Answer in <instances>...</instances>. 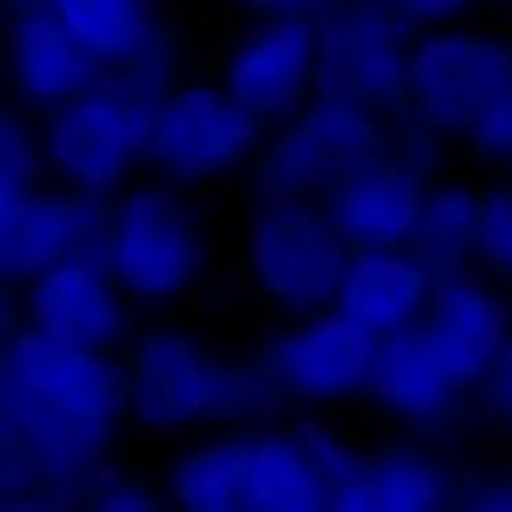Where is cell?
<instances>
[{
  "instance_id": "obj_1",
  "label": "cell",
  "mask_w": 512,
  "mask_h": 512,
  "mask_svg": "<svg viewBox=\"0 0 512 512\" xmlns=\"http://www.w3.org/2000/svg\"><path fill=\"white\" fill-rule=\"evenodd\" d=\"M128 418V376L116 351L58 343L34 327L0 347V504L58 512L108 459Z\"/></svg>"
},
{
  "instance_id": "obj_2",
  "label": "cell",
  "mask_w": 512,
  "mask_h": 512,
  "mask_svg": "<svg viewBox=\"0 0 512 512\" xmlns=\"http://www.w3.org/2000/svg\"><path fill=\"white\" fill-rule=\"evenodd\" d=\"M128 422L149 434L256 430L285 405L265 356L232 360L178 327L145 331L124 360Z\"/></svg>"
},
{
  "instance_id": "obj_3",
  "label": "cell",
  "mask_w": 512,
  "mask_h": 512,
  "mask_svg": "<svg viewBox=\"0 0 512 512\" xmlns=\"http://www.w3.org/2000/svg\"><path fill=\"white\" fill-rule=\"evenodd\" d=\"M174 87V62L104 75L75 100L50 108L42 128L46 174L95 199H116L149 166V124L157 100Z\"/></svg>"
},
{
  "instance_id": "obj_4",
  "label": "cell",
  "mask_w": 512,
  "mask_h": 512,
  "mask_svg": "<svg viewBox=\"0 0 512 512\" xmlns=\"http://www.w3.org/2000/svg\"><path fill=\"white\" fill-rule=\"evenodd\" d=\"M389 120L360 100L318 91L290 120L273 124L252 162V190L285 199H327L331 190L389 149Z\"/></svg>"
},
{
  "instance_id": "obj_5",
  "label": "cell",
  "mask_w": 512,
  "mask_h": 512,
  "mask_svg": "<svg viewBox=\"0 0 512 512\" xmlns=\"http://www.w3.org/2000/svg\"><path fill=\"white\" fill-rule=\"evenodd\" d=\"M104 261L137 306H166L195 290L207 265V240L182 186L166 178L124 186L112 199Z\"/></svg>"
},
{
  "instance_id": "obj_6",
  "label": "cell",
  "mask_w": 512,
  "mask_h": 512,
  "mask_svg": "<svg viewBox=\"0 0 512 512\" xmlns=\"http://www.w3.org/2000/svg\"><path fill=\"white\" fill-rule=\"evenodd\" d=\"M351 244L335 228L323 199L261 195L244 232L248 277L281 314H310L335 306Z\"/></svg>"
},
{
  "instance_id": "obj_7",
  "label": "cell",
  "mask_w": 512,
  "mask_h": 512,
  "mask_svg": "<svg viewBox=\"0 0 512 512\" xmlns=\"http://www.w3.org/2000/svg\"><path fill=\"white\" fill-rule=\"evenodd\" d=\"M269 128L223 83H174L153 108L149 170L174 186H203L252 170Z\"/></svg>"
},
{
  "instance_id": "obj_8",
  "label": "cell",
  "mask_w": 512,
  "mask_h": 512,
  "mask_svg": "<svg viewBox=\"0 0 512 512\" xmlns=\"http://www.w3.org/2000/svg\"><path fill=\"white\" fill-rule=\"evenodd\" d=\"M413 29L389 0H335L318 13V91L347 95L384 116L409 108Z\"/></svg>"
},
{
  "instance_id": "obj_9",
  "label": "cell",
  "mask_w": 512,
  "mask_h": 512,
  "mask_svg": "<svg viewBox=\"0 0 512 512\" xmlns=\"http://www.w3.org/2000/svg\"><path fill=\"white\" fill-rule=\"evenodd\" d=\"M512 87V42L488 29H418L409 62V108L442 137H467Z\"/></svg>"
},
{
  "instance_id": "obj_10",
  "label": "cell",
  "mask_w": 512,
  "mask_h": 512,
  "mask_svg": "<svg viewBox=\"0 0 512 512\" xmlns=\"http://www.w3.org/2000/svg\"><path fill=\"white\" fill-rule=\"evenodd\" d=\"M380 335L360 327L339 306L294 314L261 351L273 380L290 405H343L351 397H368V380L376 364Z\"/></svg>"
},
{
  "instance_id": "obj_11",
  "label": "cell",
  "mask_w": 512,
  "mask_h": 512,
  "mask_svg": "<svg viewBox=\"0 0 512 512\" xmlns=\"http://www.w3.org/2000/svg\"><path fill=\"white\" fill-rule=\"evenodd\" d=\"M219 83L265 128L318 95V17H261L223 58Z\"/></svg>"
},
{
  "instance_id": "obj_12",
  "label": "cell",
  "mask_w": 512,
  "mask_h": 512,
  "mask_svg": "<svg viewBox=\"0 0 512 512\" xmlns=\"http://www.w3.org/2000/svg\"><path fill=\"white\" fill-rule=\"evenodd\" d=\"M128 306L133 298L95 252L67 256L21 285V323L75 347L116 351L128 335Z\"/></svg>"
},
{
  "instance_id": "obj_13",
  "label": "cell",
  "mask_w": 512,
  "mask_h": 512,
  "mask_svg": "<svg viewBox=\"0 0 512 512\" xmlns=\"http://www.w3.org/2000/svg\"><path fill=\"white\" fill-rule=\"evenodd\" d=\"M112 199L79 195L71 186H38L17 207L0 211V277L25 285L67 256H104Z\"/></svg>"
},
{
  "instance_id": "obj_14",
  "label": "cell",
  "mask_w": 512,
  "mask_h": 512,
  "mask_svg": "<svg viewBox=\"0 0 512 512\" xmlns=\"http://www.w3.org/2000/svg\"><path fill=\"white\" fill-rule=\"evenodd\" d=\"M422 331L442 351L451 372L467 384V393H475L512 339V310L488 277L463 269L438 277Z\"/></svg>"
},
{
  "instance_id": "obj_15",
  "label": "cell",
  "mask_w": 512,
  "mask_h": 512,
  "mask_svg": "<svg viewBox=\"0 0 512 512\" xmlns=\"http://www.w3.org/2000/svg\"><path fill=\"white\" fill-rule=\"evenodd\" d=\"M463 393L467 384L442 360L422 323L380 339L368 397L405 430H442L459 413Z\"/></svg>"
},
{
  "instance_id": "obj_16",
  "label": "cell",
  "mask_w": 512,
  "mask_h": 512,
  "mask_svg": "<svg viewBox=\"0 0 512 512\" xmlns=\"http://www.w3.org/2000/svg\"><path fill=\"white\" fill-rule=\"evenodd\" d=\"M438 290V273L413 244L351 248L335 306L347 310L372 335L418 327Z\"/></svg>"
},
{
  "instance_id": "obj_17",
  "label": "cell",
  "mask_w": 512,
  "mask_h": 512,
  "mask_svg": "<svg viewBox=\"0 0 512 512\" xmlns=\"http://www.w3.org/2000/svg\"><path fill=\"white\" fill-rule=\"evenodd\" d=\"M5 67H9V83L17 91V100L38 116L75 100L91 83L104 79V67L83 50V42L67 29L58 9L13 13Z\"/></svg>"
},
{
  "instance_id": "obj_18",
  "label": "cell",
  "mask_w": 512,
  "mask_h": 512,
  "mask_svg": "<svg viewBox=\"0 0 512 512\" xmlns=\"http://www.w3.org/2000/svg\"><path fill=\"white\" fill-rule=\"evenodd\" d=\"M426 190H430V178L409 170L405 162H397V157L384 149L376 162L347 174L323 199V207L351 248L413 244Z\"/></svg>"
},
{
  "instance_id": "obj_19",
  "label": "cell",
  "mask_w": 512,
  "mask_h": 512,
  "mask_svg": "<svg viewBox=\"0 0 512 512\" xmlns=\"http://www.w3.org/2000/svg\"><path fill=\"white\" fill-rule=\"evenodd\" d=\"M58 17L104 67V75H124L174 58L157 25L153 0H58Z\"/></svg>"
},
{
  "instance_id": "obj_20",
  "label": "cell",
  "mask_w": 512,
  "mask_h": 512,
  "mask_svg": "<svg viewBox=\"0 0 512 512\" xmlns=\"http://www.w3.org/2000/svg\"><path fill=\"white\" fill-rule=\"evenodd\" d=\"M244 512H331V488L294 426L281 430L269 422L248 430Z\"/></svg>"
},
{
  "instance_id": "obj_21",
  "label": "cell",
  "mask_w": 512,
  "mask_h": 512,
  "mask_svg": "<svg viewBox=\"0 0 512 512\" xmlns=\"http://www.w3.org/2000/svg\"><path fill=\"white\" fill-rule=\"evenodd\" d=\"M248 430H215L170 459L166 500L182 512H244Z\"/></svg>"
},
{
  "instance_id": "obj_22",
  "label": "cell",
  "mask_w": 512,
  "mask_h": 512,
  "mask_svg": "<svg viewBox=\"0 0 512 512\" xmlns=\"http://www.w3.org/2000/svg\"><path fill=\"white\" fill-rule=\"evenodd\" d=\"M376 512H442L459 500V479L418 442H393L368 455Z\"/></svg>"
},
{
  "instance_id": "obj_23",
  "label": "cell",
  "mask_w": 512,
  "mask_h": 512,
  "mask_svg": "<svg viewBox=\"0 0 512 512\" xmlns=\"http://www.w3.org/2000/svg\"><path fill=\"white\" fill-rule=\"evenodd\" d=\"M479 211H484V190H475L455 178H434L418 219V248L438 277L475 269V240H479Z\"/></svg>"
},
{
  "instance_id": "obj_24",
  "label": "cell",
  "mask_w": 512,
  "mask_h": 512,
  "mask_svg": "<svg viewBox=\"0 0 512 512\" xmlns=\"http://www.w3.org/2000/svg\"><path fill=\"white\" fill-rule=\"evenodd\" d=\"M46 174V149H42V128L25 112L0 116V211L17 207L42 186Z\"/></svg>"
},
{
  "instance_id": "obj_25",
  "label": "cell",
  "mask_w": 512,
  "mask_h": 512,
  "mask_svg": "<svg viewBox=\"0 0 512 512\" xmlns=\"http://www.w3.org/2000/svg\"><path fill=\"white\" fill-rule=\"evenodd\" d=\"M294 434L302 438L306 455L314 459L318 475L327 479L331 492L343 488V484H351V479H360V475L368 471V455H364L360 446L351 442L339 426H331V422H323V418H298V422H294Z\"/></svg>"
},
{
  "instance_id": "obj_26",
  "label": "cell",
  "mask_w": 512,
  "mask_h": 512,
  "mask_svg": "<svg viewBox=\"0 0 512 512\" xmlns=\"http://www.w3.org/2000/svg\"><path fill=\"white\" fill-rule=\"evenodd\" d=\"M475 265L484 269L492 281L512 285V182H496V186L484 190Z\"/></svg>"
},
{
  "instance_id": "obj_27",
  "label": "cell",
  "mask_w": 512,
  "mask_h": 512,
  "mask_svg": "<svg viewBox=\"0 0 512 512\" xmlns=\"http://www.w3.org/2000/svg\"><path fill=\"white\" fill-rule=\"evenodd\" d=\"M79 504L91 512H157V492L145 484V479H137L133 471H124V467L104 459L83 479Z\"/></svg>"
},
{
  "instance_id": "obj_28",
  "label": "cell",
  "mask_w": 512,
  "mask_h": 512,
  "mask_svg": "<svg viewBox=\"0 0 512 512\" xmlns=\"http://www.w3.org/2000/svg\"><path fill=\"white\" fill-rule=\"evenodd\" d=\"M467 145L484 157V162H496V166L512 170V87L484 116H479V124L467 133Z\"/></svg>"
},
{
  "instance_id": "obj_29",
  "label": "cell",
  "mask_w": 512,
  "mask_h": 512,
  "mask_svg": "<svg viewBox=\"0 0 512 512\" xmlns=\"http://www.w3.org/2000/svg\"><path fill=\"white\" fill-rule=\"evenodd\" d=\"M459 508L467 512H512V467L479 471L459 484Z\"/></svg>"
},
{
  "instance_id": "obj_30",
  "label": "cell",
  "mask_w": 512,
  "mask_h": 512,
  "mask_svg": "<svg viewBox=\"0 0 512 512\" xmlns=\"http://www.w3.org/2000/svg\"><path fill=\"white\" fill-rule=\"evenodd\" d=\"M479 401H484V413H492V418L500 426L512 430V339L508 347L500 351V360L492 364V372L484 376V384H479Z\"/></svg>"
},
{
  "instance_id": "obj_31",
  "label": "cell",
  "mask_w": 512,
  "mask_h": 512,
  "mask_svg": "<svg viewBox=\"0 0 512 512\" xmlns=\"http://www.w3.org/2000/svg\"><path fill=\"white\" fill-rule=\"evenodd\" d=\"M389 5L413 25V29H438L463 21L479 0H389Z\"/></svg>"
},
{
  "instance_id": "obj_32",
  "label": "cell",
  "mask_w": 512,
  "mask_h": 512,
  "mask_svg": "<svg viewBox=\"0 0 512 512\" xmlns=\"http://www.w3.org/2000/svg\"><path fill=\"white\" fill-rule=\"evenodd\" d=\"M236 5H244L248 13L256 17H277V13H294V17H318L327 13L335 0H236Z\"/></svg>"
},
{
  "instance_id": "obj_33",
  "label": "cell",
  "mask_w": 512,
  "mask_h": 512,
  "mask_svg": "<svg viewBox=\"0 0 512 512\" xmlns=\"http://www.w3.org/2000/svg\"><path fill=\"white\" fill-rule=\"evenodd\" d=\"M13 13H25V9H58V0H9Z\"/></svg>"
}]
</instances>
